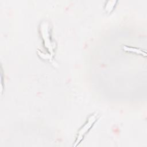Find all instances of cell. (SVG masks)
I'll return each instance as SVG.
<instances>
[{"mask_svg": "<svg viewBox=\"0 0 147 147\" xmlns=\"http://www.w3.org/2000/svg\"><path fill=\"white\" fill-rule=\"evenodd\" d=\"M96 115H97V114H95L93 115L92 116H91L90 117V118L88 119V122L86 123V125L79 131L78 137H77V139H76V141L75 142V144L74 145L75 146H76L80 142V141L82 140V139L83 138L84 134L89 130V129L91 127L92 125L94 123V122L95 121L96 118Z\"/></svg>", "mask_w": 147, "mask_h": 147, "instance_id": "obj_1", "label": "cell"}]
</instances>
